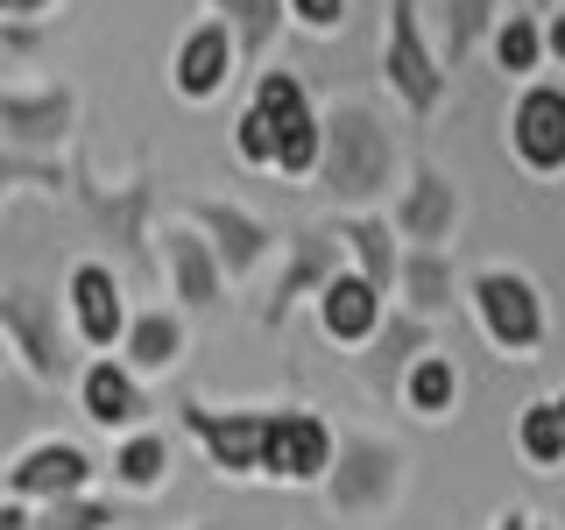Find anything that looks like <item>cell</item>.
Returning <instances> with one entry per match:
<instances>
[{"label":"cell","instance_id":"6da1fadb","mask_svg":"<svg viewBox=\"0 0 565 530\" xmlns=\"http://www.w3.org/2000/svg\"><path fill=\"white\" fill-rule=\"evenodd\" d=\"M403 177H411V163H403L396 120L361 93L332 99L326 106V149H318V177H311V184L326 191V205H340V212L388 205Z\"/></svg>","mask_w":565,"mask_h":530},{"label":"cell","instance_id":"7a4b0ae2","mask_svg":"<svg viewBox=\"0 0 565 530\" xmlns=\"http://www.w3.org/2000/svg\"><path fill=\"white\" fill-rule=\"evenodd\" d=\"M403 488H411V453H403L388 432H340V453H332L326 481H318L326 509L347 517V523L388 517V509L403 502Z\"/></svg>","mask_w":565,"mask_h":530},{"label":"cell","instance_id":"3957f363","mask_svg":"<svg viewBox=\"0 0 565 530\" xmlns=\"http://www.w3.org/2000/svg\"><path fill=\"white\" fill-rule=\"evenodd\" d=\"M446 57H438L431 43V14H424V0H388V22H382V85L388 99L411 114V128H424V120L446 106Z\"/></svg>","mask_w":565,"mask_h":530},{"label":"cell","instance_id":"277c9868","mask_svg":"<svg viewBox=\"0 0 565 530\" xmlns=\"http://www.w3.org/2000/svg\"><path fill=\"white\" fill-rule=\"evenodd\" d=\"M467 311L502 361H537V347L552 340V305H544V290L523 269H473Z\"/></svg>","mask_w":565,"mask_h":530},{"label":"cell","instance_id":"5b68a950","mask_svg":"<svg viewBox=\"0 0 565 530\" xmlns=\"http://www.w3.org/2000/svg\"><path fill=\"white\" fill-rule=\"evenodd\" d=\"M247 99L262 106V120H269V135H276V177L311 184V177H318V149H326V106L311 99L305 71L262 64L255 78H247Z\"/></svg>","mask_w":565,"mask_h":530},{"label":"cell","instance_id":"8992f818","mask_svg":"<svg viewBox=\"0 0 565 530\" xmlns=\"http://www.w3.org/2000/svg\"><path fill=\"white\" fill-rule=\"evenodd\" d=\"M0 332L14 340V361H22V375L35 389L71 382V318H64V297L0 276Z\"/></svg>","mask_w":565,"mask_h":530},{"label":"cell","instance_id":"52a82bcc","mask_svg":"<svg viewBox=\"0 0 565 530\" xmlns=\"http://www.w3.org/2000/svg\"><path fill=\"white\" fill-rule=\"evenodd\" d=\"M184 438L205 453V467L220 481H262V446H269V403H205L184 396L177 403Z\"/></svg>","mask_w":565,"mask_h":530},{"label":"cell","instance_id":"ba28073f","mask_svg":"<svg viewBox=\"0 0 565 530\" xmlns=\"http://www.w3.org/2000/svg\"><path fill=\"white\" fill-rule=\"evenodd\" d=\"M340 269H347V247H340L332 226H305V234H290V241L276 247V276H269V290H262V305H255L262 332H282V326H290V311L311 305V297L326 290Z\"/></svg>","mask_w":565,"mask_h":530},{"label":"cell","instance_id":"9c48e42d","mask_svg":"<svg viewBox=\"0 0 565 530\" xmlns=\"http://www.w3.org/2000/svg\"><path fill=\"white\" fill-rule=\"evenodd\" d=\"M340 453V432H332L326 411L311 403H269V446H262V481L269 488H318Z\"/></svg>","mask_w":565,"mask_h":530},{"label":"cell","instance_id":"30bf717a","mask_svg":"<svg viewBox=\"0 0 565 530\" xmlns=\"http://www.w3.org/2000/svg\"><path fill=\"white\" fill-rule=\"evenodd\" d=\"M234 78H241V43H234V29H226L220 14H199L191 29H177L170 64H163L170 99H184V106H220L226 93H234Z\"/></svg>","mask_w":565,"mask_h":530},{"label":"cell","instance_id":"8fae6325","mask_svg":"<svg viewBox=\"0 0 565 530\" xmlns=\"http://www.w3.org/2000/svg\"><path fill=\"white\" fill-rule=\"evenodd\" d=\"M99 474H106V459H93L78 438L35 432V438H22V446L8 453V467H0V488L22 495V502H64V495L99 488Z\"/></svg>","mask_w":565,"mask_h":530},{"label":"cell","instance_id":"7c38bea8","mask_svg":"<svg viewBox=\"0 0 565 530\" xmlns=\"http://www.w3.org/2000/svg\"><path fill=\"white\" fill-rule=\"evenodd\" d=\"M78 128V85L64 78H22L0 85V149L14 156H57Z\"/></svg>","mask_w":565,"mask_h":530},{"label":"cell","instance_id":"4fadbf2b","mask_svg":"<svg viewBox=\"0 0 565 530\" xmlns=\"http://www.w3.org/2000/svg\"><path fill=\"white\" fill-rule=\"evenodd\" d=\"M128 283L106 255H78L64 276V318H71V340L85 353H114L120 332H128Z\"/></svg>","mask_w":565,"mask_h":530},{"label":"cell","instance_id":"5bb4252c","mask_svg":"<svg viewBox=\"0 0 565 530\" xmlns=\"http://www.w3.org/2000/svg\"><path fill=\"white\" fill-rule=\"evenodd\" d=\"M509 156H516V170L537 177V184L565 177V85H552V78L516 85V106H509Z\"/></svg>","mask_w":565,"mask_h":530},{"label":"cell","instance_id":"9a60e30c","mask_svg":"<svg viewBox=\"0 0 565 530\" xmlns=\"http://www.w3.org/2000/svg\"><path fill=\"white\" fill-rule=\"evenodd\" d=\"M184 220L212 241V255H220L226 283H255V276L276 262V247H282L276 226L262 220V212L234 205V199H199V205H184Z\"/></svg>","mask_w":565,"mask_h":530},{"label":"cell","instance_id":"2e32d148","mask_svg":"<svg viewBox=\"0 0 565 530\" xmlns=\"http://www.w3.org/2000/svg\"><path fill=\"white\" fill-rule=\"evenodd\" d=\"M71 396H78V417L93 424V432H106V438L149 424V411H156V403H149V382H141L120 353H93V361L71 375Z\"/></svg>","mask_w":565,"mask_h":530},{"label":"cell","instance_id":"e0dca14e","mask_svg":"<svg viewBox=\"0 0 565 530\" xmlns=\"http://www.w3.org/2000/svg\"><path fill=\"white\" fill-rule=\"evenodd\" d=\"M156 269H163L170 297H177L191 318L220 311L226 290H234V283H226V269H220V255H212V241H205L191 220H170L163 234H156Z\"/></svg>","mask_w":565,"mask_h":530},{"label":"cell","instance_id":"ac0fdd59","mask_svg":"<svg viewBox=\"0 0 565 530\" xmlns=\"http://www.w3.org/2000/svg\"><path fill=\"white\" fill-rule=\"evenodd\" d=\"M388 220H396L403 247H452L467 205H459V184L438 163H411V177H403L396 199H388Z\"/></svg>","mask_w":565,"mask_h":530},{"label":"cell","instance_id":"d6986e66","mask_svg":"<svg viewBox=\"0 0 565 530\" xmlns=\"http://www.w3.org/2000/svg\"><path fill=\"white\" fill-rule=\"evenodd\" d=\"M311 318H318V332H326V340L340 347V353H353V347H367V340L382 332V318H388V290H382V283H367V276L347 262V269L311 297Z\"/></svg>","mask_w":565,"mask_h":530},{"label":"cell","instance_id":"ffe728a7","mask_svg":"<svg viewBox=\"0 0 565 530\" xmlns=\"http://www.w3.org/2000/svg\"><path fill=\"white\" fill-rule=\"evenodd\" d=\"M120 361L135 368L141 382H163L184 368V353H191V311L184 305H135L128 311V332H120Z\"/></svg>","mask_w":565,"mask_h":530},{"label":"cell","instance_id":"44dd1931","mask_svg":"<svg viewBox=\"0 0 565 530\" xmlns=\"http://www.w3.org/2000/svg\"><path fill=\"white\" fill-rule=\"evenodd\" d=\"M431 347V318H417V311H403V305H388V318H382V332L367 347H353L347 361L361 368V382L375 389L382 403H396V389H403V368L417 361V353Z\"/></svg>","mask_w":565,"mask_h":530},{"label":"cell","instance_id":"7402d4cb","mask_svg":"<svg viewBox=\"0 0 565 530\" xmlns=\"http://www.w3.org/2000/svg\"><path fill=\"white\" fill-rule=\"evenodd\" d=\"M106 481H114V495H128V502H156V495H170V481H177L170 432H156V424L120 432L114 453H106Z\"/></svg>","mask_w":565,"mask_h":530},{"label":"cell","instance_id":"603a6c76","mask_svg":"<svg viewBox=\"0 0 565 530\" xmlns=\"http://www.w3.org/2000/svg\"><path fill=\"white\" fill-rule=\"evenodd\" d=\"M459 297H467V283H459V269H452V247H403L396 297H388V305H403V311H417V318L438 326Z\"/></svg>","mask_w":565,"mask_h":530},{"label":"cell","instance_id":"cb8c5ba5","mask_svg":"<svg viewBox=\"0 0 565 530\" xmlns=\"http://www.w3.org/2000/svg\"><path fill=\"white\" fill-rule=\"evenodd\" d=\"M332 234H340V247H347V262H353V269H361L367 283H382V290L396 297V269H403V234H396V220H388L382 205L340 212V220H332Z\"/></svg>","mask_w":565,"mask_h":530},{"label":"cell","instance_id":"d4e9b609","mask_svg":"<svg viewBox=\"0 0 565 530\" xmlns=\"http://www.w3.org/2000/svg\"><path fill=\"white\" fill-rule=\"evenodd\" d=\"M205 14H220V22L234 29V43H241V71H247V78H255V71L276 57L282 29H290V8H282V0H205Z\"/></svg>","mask_w":565,"mask_h":530},{"label":"cell","instance_id":"484cf974","mask_svg":"<svg viewBox=\"0 0 565 530\" xmlns=\"http://www.w3.org/2000/svg\"><path fill=\"white\" fill-rule=\"evenodd\" d=\"M71 191H85L93 199V212H99V234L114 241V247H135V255H149V205H156V191L149 184H135V191H106V184H93V177H78L71 170Z\"/></svg>","mask_w":565,"mask_h":530},{"label":"cell","instance_id":"4316f807","mask_svg":"<svg viewBox=\"0 0 565 530\" xmlns=\"http://www.w3.org/2000/svg\"><path fill=\"white\" fill-rule=\"evenodd\" d=\"M396 403L411 411L417 424H446L459 411V368L446 361L438 347H424L411 368H403V389H396Z\"/></svg>","mask_w":565,"mask_h":530},{"label":"cell","instance_id":"83f0119b","mask_svg":"<svg viewBox=\"0 0 565 530\" xmlns=\"http://www.w3.org/2000/svg\"><path fill=\"white\" fill-rule=\"evenodd\" d=\"M431 43H438V57L459 64V57H473V50H488V29L502 22V0H431Z\"/></svg>","mask_w":565,"mask_h":530},{"label":"cell","instance_id":"f1b7e54d","mask_svg":"<svg viewBox=\"0 0 565 530\" xmlns=\"http://www.w3.org/2000/svg\"><path fill=\"white\" fill-rule=\"evenodd\" d=\"M488 57L502 78H537L544 71V14H530V8H502V22L488 29Z\"/></svg>","mask_w":565,"mask_h":530},{"label":"cell","instance_id":"f546056e","mask_svg":"<svg viewBox=\"0 0 565 530\" xmlns=\"http://www.w3.org/2000/svg\"><path fill=\"white\" fill-rule=\"evenodd\" d=\"M516 453H523V467H537V474L565 467V417H558V396L523 403V417H516Z\"/></svg>","mask_w":565,"mask_h":530},{"label":"cell","instance_id":"4dcf8cb0","mask_svg":"<svg viewBox=\"0 0 565 530\" xmlns=\"http://www.w3.org/2000/svg\"><path fill=\"white\" fill-rule=\"evenodd\" d=\"M226 149H234V163H241V170H262V177H276V135H269V120H262V106H255V99H241V114H234V135H226Z\"/></svg>","mask_w":565,"mask_h":530},{"label":"cell","instance_id":"1f68e13d","mask_svg":"<svg viewBox=\"0 0 565 530\" xmlns=\"http://www.w3.org/2000/svg\"><path fill=\"white\" fill-rule=\"evenodd\" d=\"M50 35H57V14H50V22H14V14H0V50H8V57L22 64V71L43 64Z\"/></svg>","mask_w":565,"mask_h":530},{"label":"cell","instance_id":"d6a6232c","mask_svg":"<svg viewBox=\"0 0 565 530\" xmlns=\"http://www.w3.org/2000/svg\"><path fill=\"white\" fill-rule=\"evenodd\" d=\"M282 8H290V29H297V35H318V43H332V35L347 29L353 0H282Z\"/></svg>","mask_w":565,"mask_h":530},{"label":"cell","instance_id":"836d02e7","mask_svg":"<svg viewBox=\"0 0 565 530\" xmlns=\"http://www.w3.org/2000/svg\"><path fill=\"white\" fill-rule=\"evenodd\" d=\"M544 64H558V71H565V0H558L552 14H544Z\"/></svg>","mask_w":565,"mask_h":530},{"label":"cell","instance_id":"e575fe53","mask_svg":"<svg viewBox=\"0 0 565 530\" xmlns=\"http://www.w3.org/2000/svg\"><path fill=\"white\" fill-rule=\"evenodd\" d=\"M0 530H35V502H22V495L0 488Z\"/></svg>","mask_w":565,"mask_h":530},{"label":"cell","instance_id":"d590c367","mask_svg":"<svg viewBox=\"0 0 565 530\" xmlns=\"http://www.w3.org/2000/svg\"><path fill=\"white\" fill-rule=\"evenodd\" d=\"M64 0H0V14H14V22H50Z\"/></svg>","mask_w":565,"mask_h":530},{"label":"cell","instance_id":"8d00e7d4","mask_svg":"<svg viewBox=\"0 0 565 530\" xmlns=\"http://www.w3.org/2000/svg\"><path fill=\"white\" fill-rule=\"evenodd\" d=\"M14 368H22V361H14V340H8V332H0V382H8Z\"/></svg>","mask_w":565,"mask_h":530},{"label":"cell","instance_id":"74e56055","mask_svg":"<svg viewBox=\"0 0 565 530\" xmlns=\"http://www.w3.org/2000/svg\"><path fill=\"white\" fill-rule=\"evenodd\" d=\"M558 417H565V389H558Z\"/></svg>","mask_w":565,"mask_h":530},{"label":"cell","instance_id":"f35d334b","mask_svg":"<svg viewBox=\"0 0 565 530\" xmlns=\"http://www.w3.org/2000/svg\"><path fill=\"white\" fill-rule=\"evenodd\" d=\"M199 530H205V523H199Z\"/></svg>","mask_w":565,"mask_h":530}]
</instances>
